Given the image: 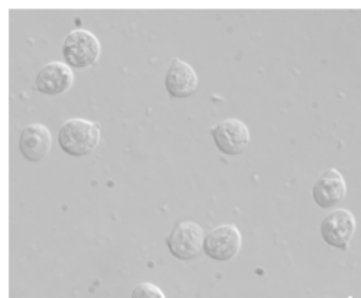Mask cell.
<instances>
[{
  "label": "cell",
  "mask_w": 361,
  "mask_h": 298,
  "mask_svg": "<svg viewBox=\"0 0 361 298\" xmlns=\"http://www.w3.org/2000/svg\"><path fill=\"white\" fill-rule=\"evenodd\" d=\"M100 143V130L93 121L85 118L67 119L59 131L61 150L70 156L90 155Z\"/></svg>",
  "instance_id": "6da1fadb"
},
{
  "label": "cell",
  "mask_w": 361,
  "mask_h": 298,
  "mask_svg": "<svg viewBox=\"0 0 361 298\" xmlns=\"http://www.w3.org/2000/svg\"><path fill=\"white\" fill-rule=\"evenodd\" d=\"M204 234L196 221H178L166 237L169 252L178 261H190L203 251Z\"/></svg>",
  "instance_id": "7a4b0ae2"
},
{
  "label": "cell",
  "mask_w": 361,
  "mask_h": 298,
  "mask_svg": "<svg viewBox=\"0 0 361 298\" xmlns=\"http://www.w3.org/2000/svg\"><path fill=\"white\" fill-rule=\"evenodd\" d=\"M100 56V42L87 30H74L63 41V57L73 68L93 66Z\"/></svg>",
  "instance_id": "3957f363"
},
{
  "label": "cell",
  "mask_w": 361,
  "mask_h": 298,
  "mask_svg": "<svg viewBox=\"0 0 361 298\" xmlns=\"http://www.w3.org/2000/svg\"><path fill=\"white\" fill-rule=\"evenodd\" d=\"M243 237L234 225H224L206 234L203 252L212 261L225 262L235 258L241 249Z\"/></svg>",
  "instance_id": "277c9868"
},
{
  "label": "cell",
  "mask_w": 361,
  "mask_h": 298,
  "mask_svg": "<svg viewBox=\"0 0 361 298\" xmlns=\"http://www.w3.org/2000/svg\"><path fill=\"white\" fill-rule=\"evenodd\" d=\"M218 150L224 155L237 156L250 144V131L245 124L237 118H228L218 122L211 130Z\"/></svg>",
  "instance_id": "5b68a950"
},
{
  "label": "cell",
  "mask_w": 361,
  "mask_h": 298,
  "mask_svg": "<svg viewBox=\"0 0 361 298\" xmlns=\"http://www.w3.org/2000/svg\"><path fill=\"white\" fill-rule=\"evenodd\" d=\"M355 232V220L348 210H335L321 222V236L332 247L347 249Z\"/></svg>",
  "instance_id": "8992f818"
},
{
  "label": "cell",
  "mask_w": 361,
  "mask_h": 298,
  "mask_svg": "<svg viewBox=\"0 0 361 298\" xmlns=\"http://www.w3.org/2000/svg\"><path fill=\"white\" fill-rule=\"evenodd\" d=\"M51 143H53V137L49 130L42 124L34 122L20 131L18 145L23 159L37 163L48 155Z\"/></svg>",
  "instance_id": "52a82bcc"
},
{
  "label": "cell",
  "mask_w": 361,
  "mask_h": 298,
  "mask_svg": "<svg viewBox=\"0 0 361 298\" xmlns=\"http://www.w3.org/2000/svg\"><path fill=\"white\" fill-rule=\"evenodd\" d=\"M74 74L68 64L63 61H51L37 74L35 88L44 95H60L71 88Z\"/></svg>",
  "instance_id": "ba28073f"
},
{
  "label": "cell",
  "mask_w": 361,
  "mask_h": 298,
  "mask_svg": "<svg viewBox=\"0 0 361 298\" xmlns=\"http://www.w3.org/2000/svg\"><path fill=\"white\" fill-rule=\"evenodd\" d=\"M347 186L337 169H328L317 179L312 188L314 201L321 208H334L345 198Z\"/></svg>",
  "instance_id": "9c48e42d"
},
{
  "label": "cell",
  "mask_w": 361,
  "mask_h": 298,
  "mask_svg": "<svg viewBox=\"0 0 361 298\" xmlns=\"http://www.w3.org/2000/svg\"><path fill=\"white\" fill-rule=\"evenodd\" d=\"M164 86L173 97H188L197 88V74L186 61L174 59L166 73Z\"/></svg>",
  "instance_id": "30bf717a"
},
{
  "label": "cell",
  "mask_w": 361,
  "mask_h": 298,
  "mask_svg": "<svg viewBox=\"0 0 361 298\" xmlns=\"http://www.w3.org/2000/svg\"><path fill=\"white\" fill-rule=\"evenodd\" d=\"M131 298H166V297L157 285H154L151 282H141L134 288Z\"/></svg>",
  "instance_id": "8fae6325"
}]
</instances>
